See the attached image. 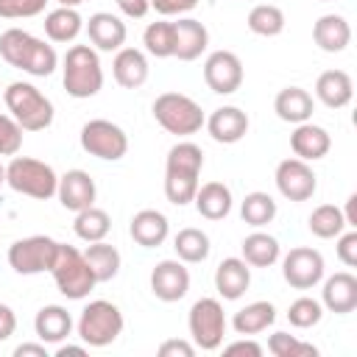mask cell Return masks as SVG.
Instances as JSON below:
<instances>
[{
  "mask_svg": "<svg viewBox=\"0 0 357 357\" xmlns=\"http://www.w3.org/2000/svg\"><path fill=\"white\" fill-rule=\"evenodd\" d=\"M204 167V151L195 142H176L165 162V195L170 204L184 206L195 198L198 176Z\"/></svg>",
  "mask_w": 357,
  "mask_h": 357,
  "instance_id": "obj_1",
  "label": "cell"
},
{
  "mask_svg": "<svg viewBox=\"0 0 357 357\" xmlns=\"http://www.w3.org/2000/svg\"><path fill=\"white\" fill-rule=\"evenodd\" d=\"M0 56L22 70V73H31L36 78H45L56 70L59 64V56L53 50V45H45L42 39H36L33 33L22 31V28H8L0 33Z\"/></svg>",
  "mask_w": 357,
  "mask_h": 357,
  "instance_id": "obj_2",
  "label": "cell"
},
{
  "mask_svg": "<svg viewBox=\"0 0 357 357\" xmlns=\"http://www.w3.org/2000/svg\"><path fill=\"white\" fill-rule=\"evenodd\" d=\"M50 273L56 279V287L64 298H86L92 293V287L98 284L92 268L86 265L84 254L75 248V245H67V243H59L56 245V257H53V265H50Z\"/></svg>",
  "mask_w": 357,
  "mask_h": 357,
  "instance_id": "obj_3",
  "label": "cell"
},
{
  "mask_svg": "<svg viewBox=\"0 0 357 357\" xmlns=\"http://www.w3.org/2000/svg\"><path fill=\"white\" fill-rule=\"evenodd\" d=\"M3 100L11 117L22 126V131H45L53 123V103L28 81H14L3 92Z\"/></svg>",
  "mask_w": 357,
  "mask_h": 357,
  "instance_id": "obj_4",
  "label": "cell"
},
{
  "mask_svg": "<svg viewBox=\"0 0 357 357\" xmlns=\"http://www.w3.org/2000/svg\"><path fill=\"white\" fill-rule=\"evenodd\" d=\"M64 89L73 98H92L103 86V67L89 45H73L64 56Z\"/></svg>",
  "mask_w": 357,
  "mask_h": 357,
  "instance_id": "obj_5",
  "label": "cell"
},
{
  "mask_svg": "<svg viewBox=\"0 0 357 357\" xmlns=\"http://www.w3.org/2000/svg\"><path fill=\"white\" fill-rule=\"evenodd\" d=\"M6 184L14 192L47 201L50 195H56L59 176L47 162H39V159H31V156H14L6 167Z\"/></svg>",
  "mask_w": 357,
  "mask_h": 357,
  "instance_id": "obj_6",
  "label": "cell"
},
{
  "mask_svg": "<svg viewBox=\"0 0 357 357\" xmlns=\"http://www.w3.org/2000/svg\"><path fill=\"white\" fill-rule=\"evenodd\" d=\"M153 117L167 134H176V137H190L201 131L206 120L201 106L181 92H162L153 100Z\"/></svg>",
  "mask_w": 357,
  "mask_h": 357,
  "instance_id": "obj_7",
  "label": "cell"
},
{
  "mask_svg": "<svg viewBox=\"0 0 357 357\" xmlns=\"http://www.w3.org/2000/svg\"><path fill=\"white\" fill-rule=\"evenodd\" d=\"M123 332V312L112 304V301H89L84 310H81V318H78V337L86 343V346H95V349H103L109 343H114Z\"/></svg>",
  "mask_w": 357,
  "mask_h": 357,
  "instance_id": "obj_8",
  "label": "cell"
},
{
  "mask_svg": "<svg viewBox=\"0 0 357 357\" xmlns=\"http://www.w3.org/2000/svg\"><path fill=\"white\" fill-rule=\"evenodd\" d=\"M190 335L192 343L204 351H215L226 335V315L218 298H198L190 307Z\"/></svg>",
  "mask_w": 357,
  "mask_h": 357,
  "instance_id": "obj_9",
  "label": "cell"
},
{
  "mask_svg": "<svg viewBox=\"0 0 357 357\" xmlns=\"http://www.w3.org/2000/svg\"><path fill=\"white\" fill-rule=\"evenodd\" d=\"M81 148L98 159H106V162H117L126 156L128 151V137L126 131L112 123V120H89L84 123L81 128Z\"/></svg>",
  "mask_w": 357,
  "mask_h": 357,
  "instance_id": "obj_10",
  "label": "cell"
},
{
  "mask_svg": "<svg viewBox=\"0 0 357 357\" xmlns=\"http://www.w3.org/2000/svg\"><path fill=\"white\" fill-rule=\"evenodd\" d=\"M56 245L59 243L53 237H45V234H33V237L17 240L8 248V265L22 276H33V273L50 271L53 257H56Z\"/></svg>",
  "mask_w": 357,
  "mask_h": 357,
  "instance_id": "obj_11",
  "label": "cell"
},
{
  "mask_svg": "<svg viewBox=\"0 0 357 357\" xmlns=\"http://www.w3.org/2000/svg\"><path fill=\"white\" fill-rule=\"evenodd\" d=\"M282 276L296 290H310L324 279V257L315 248H293L282 259Z\"/></svg>",
  "mask_w": 357,
  "mask_h": 357,
  "instance_id": "obj_12",
  "label": "cell"
},
{
  "mask_svg": "<svg viewBox=\"0 0 357 357\" xmlns=\"http://www.w3.org/2000/svg\"><path fill=\"white\" fill-rule=\"evenodd\" d=\"M204 81L218 95H231L243 84V61L231 50H215L204 61Z\"/></svg>",
  "mask_w": 357,
  "mask_h": 357,
  "instance_id": "obj_13",
  "label": "cell"
},
{
  "mask_svg": "<svg viewBox=\"0 0 357 357\" xmlns=\"http://www.w3.org/2000/svg\"><path fill=\"white\" fill-rule=\"evenodd\" d=\"M276 187H279V192L287 201H307V198H312L318 181H315L312 167L304 159L296 156V159L279 162V167H276Z\"/></svg>",
  "mask_w": 357,
  "mask_h": 357,
  "instance_id": "obj_14",
  "label": "cell"
},
{
  "mask_svg": "<svg viewBox=\"0 0 357 357\" xmlns=\"http://www.w3.org/2000/svg\"><path fill=\"white\" fill-rule=\"evenodd\" d=\"M151 290L162 301H181L190 290V271L178 259H162L151 271Z\"/></svg>",
  "mask_w": 357,
  "mask_h": 357,
  "instance_id": "obj_15",
  "label": "cell"
},
{
  "mask_svg": "<svg viewBox=\"0 0 357 357\" xmlns=\"http://www.w3.org/2000/svg\"><path fill=\"white\" fill-rule=\"evenodd\" d=\"M56 195H59L64 209L81 212V209L95 204V181L86 170H67L64 176H59Z\"/></svg>",
  "mask_w": 357,
  "mask_h": 357,
  "instance_id": "obj_16",
  "label": "cell"
},
{
  "mask_svg": "<svg viewBox=\"0 0 357 357\" xmlns=\"http://www.w3.org/2000/svg\"><path fill=\"white\" fill-rule=\"evenodd\" d=\"M204 123L209 128V137L215 142H223V145L240 142L245 137V131H248V114L243 109H237V106H220Z\"/></svg>",
  "mask_w": 357,
  "mask_h": 357,
  "instance_id": "obj_17",
  "label": "cell"
},
{
  "mask_svg": "<svg viewBox=\"0 0 357 357\" xmlns=\"http://www.w3.org/2000/svg\"><path fill=\"white\" fill-rule=\"evenodd\" d=\"M290 148L298 159L304 162H315V159H324L332 148V137L326 128L315 126V123H298L296 131L290 134Z\"/></svg>",
  "mask_w": 357,
  "mask_h": 357,
  "instance_id": "obj_18",
  "label": "cell"
},
{
  "mask_svg": "<svg viewBox=\"0 0 357 357\" xmlns=\"http://www.w3.org/2000/svg\"><path fill=\"white\" fill-rule=\"evenodd\" d=\"M86 33H89V42L98 47V50H120L123 42H126V22L109 11H98L89 17L86 22Z\"/></svg>",
  "mask_w": 357,
  "mask_h": 357,
  "instance_id": "obj_19",
  "label": "cell"
},
{
  "mask_svg": "<svg viewBox=\"0 0 357 357\" xmlns=\"http://www.w3.org/2000/svg\"><path fill=\"white\" fill-rule=\"evenodd\" d=\"M321 301L329 312H337V315H346L357 307V279L346 271L329 276L324 282V290H321Z\"/></svg>",
  "mask_w": 357,
  "mask_h": 357,
  "instance_id": "obj_20",
  "label": "cell"
},
{
  "mask_svg": "<svg viewBox=\"0 0 357 357\" xmlns=\"http://www.w3.org/2000/svg\"><path fill=\"white\" fill-rule=\"evenodd\" d=\"M173 33H176V53L173 56L181 61H195L209 45V31L204 28V22H198L192 17L173 22Z\"/></svg>",
  "mask_w": 357,
  "mask_h": 357,
  "instance_id": "obj_21",
  "label": "cell"
},
{
  "mask_svg": "<svg viewBox=\"0 0 357 357\" xmlns=\"http://www.w3.org/2000/svg\"><path fill=\"white\" fill-rule=\"evenodd\" d=\"M248 284H251V268H248L245 259L229 257L215 268V287L223 298L237 301L248 290Z\"/></svg>",
  "mask_w": 357,
  "mask_h": 357,
  "instance_id": "obj_22",
  "label": "cell"
},
{
  "mask_svg": "<svg viewBox=\"0 0 357 357\" xmlns=\"http://www.w3.org/2000/svg\"><path fill=\"white\" fill-rule=\"evenodd\" d=\"M112 73L123 89H137L148 81V59L137 47H120L112 61Z\"/></svg>",
  "mask_w": 357,
  "mask_h": 357,
  "instance_id": "obj_23",
  "label": "cell"
},
{
  "mask_svg": "<svg viewBox=\"0 0 357 357\" xmlns=\"http://www.w3.org/2000/svg\"><path fill=\"white\" fill-rule=\"evenodd\" d=\"M315 95L324 106L329 109H343L351 103V95H354V84H351V75L346 70H326L318 75L315 81Z\"/></svg>",
  "mask_w": 357,
  "mask_h": 357,
  "instance_id": "obj_24",
  "label": "cell"
},
{
  "mask_svg": "<svg viewBox=\"0 0 357 357\" xmlns=\"http://www.w3.org/2000/svg\"><path fill=\"white\" fill-rule=\"evenodd\" d=\"M312 39L324 53H340L351 42V28L340 14H324L312 25Z\"/></svg>",
  "mask_w": 357,
  "mask_h": 357,
  "instance_id": "obj_25",
  "label": "cell"
},
{
  "mask_svg": "<svg viewBox=\"0 0 357 357\" xmlns=\"http://www.w3.org/2000/svg\"><path fill=\"white\" fill-rule=\"evenodd\" d=\"M273 112L279 114V120L284 123H307L315 112V103H312V95L301 86H284L276 100H273Z\"/></svg>",
  "mask_w": 357,
  "mask_h": 357,
  "instance_id": "obj_26",
  "label": "cell"
},
{
  "mask_svg": "<svg viewBox=\"0 0 357 357\" xmlns=\"http://www.w3.org/2000/svg\"><path fill=\"white\" fill-rule=\"evenodd\" d=\"M195 209L206 220H220L231 212V190L223 181H206L195 190Z\"/></svg>",
  "mask_w": 357,
  "mask_h": 357,
  "instance_id": "obj_27",
  "label": "cell"
},
{
  "mask_svg": "<svg viewBox=\"0 0 357 357\" xmlns=\"http://www.w3.org/2000/svg\"><path fill=\"white\" fill-rule=\"evenodd\" d=\"M131 237L134 243H139L142 248H153V245H162L167 231H170V223L162 212L156 209H139L134 218H131Z\"/></svg>",
  "mask_w": 357,
  "mask_h": 357,
  "instance_id": "obj_28",
  "label": "cell"
},
{
  "mask_svg": "<svg viewBox=\"0 0 357 357\" xmlns=\"http://www.w3.org/2000/svg\"><path fill=\"white\" fill-rule=\"evenodd\" d=\"M33 329H36V337L42 343H61L70 332H73V318L64 307L59 304H47L36 312L33 318Z\"/></svg>",
  "mask_w": 357,
  "mask_h": 357,
  "instance_id": "obj_29",
  "label": "cell"
},
{
  "mask_svg": "<svg viewBox=\"0 0 357 357\" xmlns=\"http://www.w3.org/2000/svg\"><path fill=\"white\" fill-rule=\"evenodd\" d=\"M276 321V310L271 301H254V304H245L243 310L234 312V332L237 335H257V332H265L271 324Z\"/></svg>",
  "mask_w": 357,
  "mask_h": 357,
  "instance_id": "obj_30",
  "label": "cell"
},
{
  "mask_svg": "<svg viewBox=\"0 0 357 357\" xmlns=\"http://www.w3.org/2000/svg\"><path fill=\"white\" fill-rule=\"evenodd\" d=\"M81 28H84L81 14L75 8H67V6H59L56 11H50L45 17V33L50 42H59V45L73 42L81 33Z\"/></svg>",
  "mask_w": 357,
  "mask_h": 357,
  "instance_id": "obj_31",
  "label": "cell"
},
{
  "mask_svg": "<svg viewBox=\"0 0 357 357\" xmlns=\"http://www.w3.org/2000/svg\"><path fill=\"white\" fill-rule=\"evenodd\" d=\"M84 259H86V265L92 268V273H95L98 282H109V279H114L117 271H120V251H117L114 245L103 243V240L89 243V248L84 251Z\"/></svg>",
  "mask_w": 357,
  "mask_h": 357,
  "instance_id": "obj_32",
  "label": "cell"
},
{
  "mask_svg": "<svg viewBox=\"0 0 357 357\" xmlns=\"http://www.w3.org/2000/svg\"><path fill=\"white\" fill-rule=\"evenodd\" d=\"M243 259L254 268H271L279 259V243L276 237L265 231H254L243 240Z\"/></svg>",
  "mask_w": 357,
  "mask_h": 357,
  "instance_id": "obj_33",
  "label": "cell"
},
{
  "mask_svg": "<svg viewBox=\"0 0 357 357\" xmlns=\"http://www.w3.org/2000/svg\"><path fill=\"white\" fill-rule=\"evenodd\" d=\"M109 229H112V218H109L103 209H98V206H86V209L75 212L73 231H75L81 240H86V243H98V240H103V237L109 234Z\"/></svg>",
  "mask_w": 357,
  "mask_h": 357,
  "instance_id": "obj_34",
  "label": "cell"
},
{
  "mask_svg": "<svg viewBox=\"0 0 357 357\" xmlns=\"http://www.w3.org/2000/svg\"><path fill=\"white\" fill-rule=\"evenodd\" d=\"M307 223H310V231L315 237H321V240H332V237H337L346 229L343 209H337L335 204H321L318 209H312Z\"/></svg>",
  "mask_w": 357,
  "mask_h": 357,
  "instance_id": "obj_35",
  "label": "cell"
},
{
  "mask_svg": "<svg viewBox=\"0 0 357 357\" xmlns=\"http://www.w3.org/2000/svg\"><path fill=\"white\" fill-rule=\"evenodd\" d=\"M240 215L248 226H268L276 218V201L268 192H248L240 204Z\"/></svg>",
  "mask_w": 357,
  "mask_h": 357,
  "instance_id": "obj_36",
  "label": "cell"
},
{
  "mask_svg": "<svg viewBox=\"0 0 357 357\" xmlns=\"http://www.w3.org/2000/svg\"><path fill=\"white\" fill-rule=\"evenodd\" d=\"M173 248L178 254V259L184 262H204L209 257V237L201 229H181L173 240Z\"/></svg>",
  "mask_w": 357,
  "mask_h": 357,
  "instance_id": "obj_37",
  "label": "cell"
},
{
  "mask_svg": "<svg viewBox=\"0 0 357 357\" xmlns=\"http://www.w3.org/2000/svg\"><path fill=\"white\" fill-rule=\"evenodd\" d=\"M248 28L257 36H279L284 31V14L279 6H271V3L254 6L248 11Z\"/></svg>",
  "mask_w": 357,
  "mask_h": 357,
  "instance_id": "obj_38",
  "label": "cell"
},
{
  "mask_svg": "<svg viewBox=\"0 0 357 357\" xmlns=\"http://www.w3.org/2000/svg\"><path fill=\"white\" fill-rule=\"evenodd\" d=\"M142 45L156 59H170L176 53V33L173 22H151L142 33Z\"/></svg>",
  "mask_w": 357,
  "mask_h": 357,
  "instance_id": "obj_39",
  "label": "cell"
},
{
  "mask_svg": "<svg viewBox=\"0 0 357 357\" xmlns=\"http://www.w3.org/2000/svg\"><path fill=\"white\" fill-rule=\"evenodd\" d=\"M321 315H324L321 301H315V298H310V296H301V298H296V301L287 307V321H290L293 326H298V329L315 326V324L321 321Z\"/></svg>",
  "mask_w": 357,
  "mask_h": 357,
  "instance_id": "obj_40",
  "label": "cell"
},
{
  "mask_svg": "<svg viewBox=\"0 0 357 357\" xmlns=\"http://www.w3.org/2000/svg\"><path fill=\"white\" fill-rule=\"evenodd\" d=\"M268 349H271V354H276V357H315V354H318L315 346L301 343V340H296V337L287 335V332H273L271 340H268Z\"/></svg>",
  "mask_w": 357,
  "mask_h": 357,
  "instance_id": "obj_41",
  "label": "cell"
},
{
  "mask_svg": "<svg viewBox=\"0 0 357 357\" xmlns=\"http://www.w3.org/2000/svg\"><path fill=\"white\" fill-rule=\"evenodd\" d=\"M22 148V126L11 114H0V156H17Z\"/></svg>",
  "mask_w": 357,
  "mask_h": 357,
  "instance_id": "obj_42",
  "label": "cell"
},
{
  "mask_svg": "<svg viewBox=\"0 0 357 357\" xmlns=\"http://www.w3.org/2000/svg\"><path fill=\"white\" fill-rule=\"evenodd\" d=\"M47 0H0V17L6 20H22V17H36L45 11Z\"/></svg>",
  "mask_w": 357,
  "mask_h": 357,
  "instance_id": "obj_43",
  "label": "cell"
},
{
  "mask_svg": "<svg viewBox=\"0 0 357 357\" xmlns=\"http://www.w3.org/2000/svg\"><path fill=\"white\" fill-rule=\"evenodd\" d=\"M337 257L343 265L354 268L357 265V231H340L337 234Z\"/></svg>",
  "mask_w": 357,
  "mask_h": 357,
  "instance_id": "obj_44",
  "label": "cell"
},
{
  "mask_svg": "<svg viewBox=\"0 0 357 357\" xmlns=\"http://www.w3.org/2000/svg\"><path fill=\"white\" fill-rule=\"evenodd\" d=\"M198 6V0H151V8H156L159 14L165 17H173V14H187Z\"/></svg>",
  "mask_w": 357,
  "mask_h": 357,
  "instance_id": "obj_45",
  "label": "cell"
},
{
  "mask_svg": "<svg viewBox=\"0 0 357 357\" xmlns=\"http://www.w3.org/2000/svg\"><path fill=\"white\" fill-rule=\"evenodd\" d=\"M192 351H195V346L187 343V340H165L159 346L162 357H192Z\"/></svg>",
  "mask_w": 357,
  "mask_h": 357,
  "instance_id": "obj_46",
  "label": "cell"
},
{
  "mask_svg": "<svg viewBox=\"0 0 357 357\" xmlns=\"http://www.w3.org/2000/svg\"><path fill=\"white\" fill-rule=\"evenodd\" d=\"M14 329H17V315H14V310H11L8 304H0V343L8 340V337L14 335Z\"/></svg>",
  "mask_w": 357,
  "mask_h": 357,
  "instance_id": "obj_47",
  "label": "cell"
},
{
  "mask_svg": "<svg viewBox=\"0 0 357 357\" xmlns=\"http://www.w3.org/2000/svg\"><path fill=\"white\" fill-rule=\"evenodd\" d=\"M117 6H120V11H123L126 17L139 20V17H145V14H148L151 0H117Z\"/></svg>",
  "mask_w": 357,
  "mask_h": 357,
  "instance_id": "obj_48",
  "label": "cell"
},
{
  "mask_svg": "<svg viewBox=\"0 0 357 357\" xmlns=\"http://www.w3.org/2000/svg\"><path fill=\"white\" fill-rule=\"evenodd\" d=\"M226 354H254V357H259L262 354V346L254 343V340H237V343H229L226 346Z\"/></svg>",
  "mask_w": 357,
  "mask_h": 357,
  "instance_id": "obj_49",
  "label": "cell"
},
{
  "mask_svg": "<svg viewBox=\"0 0 357 357\" xmlns=\"http://www.w3.org/2000/svg\"><path fill=\"white\" fill-rule=\"evenodd\" d=\"M25 354H31V357H47L45 346H39V343H22V346L14 349V357H25Z\"/></svg>",
  "mask_w": 357,
  "mask_h": 357,
  "instance_id": "obj_50",
  "label": "cell"
},
{
  "mask_svg": "<svg viewBox=\"0 0 357 357\" xmlns=\"http://www.w3.org/2000/svg\"><path fill=\"white\" fill-rule=\"evenodd\" d=\"M343 218H346V226H357V195H354V192H351L349 201H346V212H343Z\"/></svg>",
  "mask_w": 357,
  "mask_h": 357,
  "instance_id": "obj_51",
  "label": "cell"
},
{
  "mask_svg": "<svg viewBox=\"0 0 357 357\" xmlns=\"http://www.w3.org/2000/svg\"><path fill=\"white\" fill-rule=\"evenodd\" d=\"M67 354L84 357V354H86V349H84V346H70V343H67V346H59V349H56V357H67Z\"/></svg>",
  "mask_w": 357,
  "mask_h": 357,
  "instance_id": "obj_52",
  "label": "cell"
},
{
  "mask_svg": "<svg viewBox=\"0 0 357 357\" xmlns=\"http://www.w3.org/2000/svg\"><path fill=\"white\" fill-rule=\"evenodd\" d=\"M59 6H67V8H75V6H81L84 0H56Z\"/></svg>",
  "mask_w": 357,
  "mask_h": 357,
  "instance_id": "obj_53",
  "label": "cell"
},
{
  "mask_svg": "<svg viewBox=\"0 0 357 357\" xmlns=\"http://www.w3.org/2000/svg\"><path fill=\"white\" fill-rule=\"evenodd\" d=\"M6 184V167H3V162H0V187Z\"/></svg>",
  "mask_w": 357,
  "mask_h": 357,
  "instance_id": "obj_54",
  "label": "cell"
},
{
  "mask_svg": "<svg viewBox=\"0 0 357 357\" xmlns=\"http://www.w3.org/2000/svg\"><path fill=\"white\" fill-rule=\"evenodd\" d=\"M321 3H329V0H321Z\"/></svg>",
  "mask_w": 357,
  "mask_h": 357,
  "instance_id": "obj_55",
  "label": "cell"
}]
</instances>
